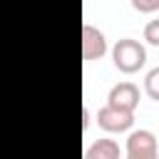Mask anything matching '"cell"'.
<instances>
[{"mask_svg":"<svg viewBox=\"0 0 159 159\" xmlns=\"http://www.w3.org/2000/svg\"><path fill=\"white\" fill-rule=\"evenodd\" d=\"M82 114H84V129H87V127H89V109L84 107V109H82Z\"/></svg>","mask_w":159,"mask_h":159,"instance_id":"cell-10","label":"cell"},{"mask_svg":"<svg viewBox=\"0 0 159 159\" xmlns=\"http://www.w3.org/2000/svg\"><path fill=\"white\" fill-rule=\"evenodd\" d=\"M97 124H99L104 132H127V129H132V124H134V112H127V109L104 104V107H99V112H97Z\"/></svg>","mask_w":159,"mask_h":159,"instance_id":"cell-3","label":"cell"},{"mask_svg":"<svg viewBox=\"0 0 159 159\" xmlns=\"http://www.w3.org/2000/svg\"><path fill=\"white\" fill-rule=\"evenodd\" d=\"M132 7L139 12H154L159 10V0H132Z\"/></svg>","mask_w":159,"mask_h":159,"instance_id":"cell-9","label":"cell"},{"mask_svg":"<svg viewBox=\"0 0 159 159\" xmlns=\"http://www.w3.org/2000/svg\"><path fill=\"white\" fill-rule=\"evenodd\" d=\"M144 40L149 42V45H154V47H159V17H152L147 25H144Z\"/></svg>","mask_w":159,"mask_h":159,"instance_id":"cell-8","label":"cell"},{"mask_svg":"<svg viewBox=\"0 0 159 159\" xmlns=\"http://www.w3.org/2000/svg\"><path fill=\"white\" fill-rule=\"evenodd\" d=\"M127 159H159V144L154 132L134 129L127 137Z\"/></svg>","mask_w":159,"mask_h":159,"instance_id":"cell-2","label":"cell"},{"mask_svg":"<svg viewBox=\"0 0 159 159\" xmlns=\"http://www.w3.org/2000/svg\"><path fill=\"white\" fill-rule=\"evenodd\" d=\"M112 62H114V67H117L119 72L134 75V72H139V70L144 67V62H147V47H144L139 40H134V37H122V40H117L114 47H112Z\"/></svg>","mask_w":159,"mask_h":159,"instance_id":"cell-1","label":"cell"},{"mask_svg":"<svg viewBox=\"0 0 159 159\" xmlns=\"http://www.w3.org/2000/svg\"><path fill=\"white\" fill-rule=\"evenodd\" d=\"M144 92H147L149 99L159 102V65L152 67V70L144 75Z\"/></svg>","mask_w":159,"mask_h":159,"instance_id":"cell-7","label":"cell"},{"mask_svg":"<svg viewBox=\"0 0 159 159\" xmlns=\"http://www.w3.org/2000/svg\"><path fill=\"white\" fill-rule=\"evenodd\" d=\"M139 97H142L139 87H137L134 82L124 80V82L112 84V89H109V94H107V104L119 107V109H127V112H134V109L139 107Z\"/></svg>","mask_w":159,"mask_h":159,"instance_id":"cell-4","label":"cell"},{"mask_svg":"<svg viewBox=\"0 0 159 159\" xmlns=\"http://www.w3.org/2000/svg\"><path fill=\"white\" fill-rule=\"evenodd\" d=\"M122 152H119V144L109 137H102V139H94L87 149H84V157L82 159H119Z\"/></svg>","mask_w":159,"mask_h":159,"instance_id":"cell-6","label":"cell"},{"mask_svg":"<svg viewBox=\"0 0 159 159\" xmlns=\"http://www.w3.org/2000/svg\"><path fill=\"white\" fill-rule=\"evenodd\" d=\"M104 52H107V37H104V32L97 25L84 22L82 25V57H84V62L99 60Z\"/></svg>","mask_w":159,"mask_h":159,"instance_id":"cell-5","label":"cell"}]
</instances>
